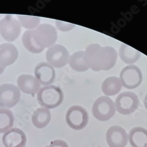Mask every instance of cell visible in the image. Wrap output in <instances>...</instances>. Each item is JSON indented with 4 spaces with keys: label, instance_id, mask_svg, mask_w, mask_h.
Masks as SVG:
<instances>
[{
    "label": "cell",
    "instance_id": "6da1fadb",
    "mask_svg": "<svg viewBox=\"0 0 147 147\" xmlns=\"http://www.w3.org/2000/svg\"><path fill=\"white\" fill-rule=\"evenodd\" d=\"M117 58L116 50L109 46L102 47L98 44H91L85 51V59L89 68L96 72L111 69Z\"/></svg>",
    "mask_w": 147,
    "mask_h": 147
},
{
    "label": "cell",
    "instance_id": "7a4b0ae2",
    "mask_svg": "<svg viewBox=\"0 0 147 147\" xmlns=\"http://www.w3.org/2000/svg\"><path fill=\"white\" fill-rule=\"evenodd\" d=\"M36 99L42 107L54 109L63 103L64 92L56 85H48L40 88L36 94Z\"/></svg>",
    "mask_w": 147,
    "mask_h": 147
},
{
    "label": "cell",
    "instance_id": "3957f363",
    "mask_svg": "<svg viewBox=\"0 0 147 147\" xmlns=\"http://www.w3.org/2000/svg\"><path fill=\"white\" fill-rule=\"evenodd\" d=\"M34 38L37 44L43 48L55 45L58 39L57 29L50 24H41L33 30Z\"/></svg>",
    "mask_w": 147,
    "mask_h": 147
},
{
    "label": "cell",
    "instance_id": "277c9868",
    "mask_svg": "<svg viewBox=\"0 0 147 147\" xmlns=\"http://www.w3.org/2000/svg\"><path fill=\"white\" fill-rule=\"evenodd\" d=\"M116 108L114 101L107 96H101L93 104L92 112L94 117L100 121H107L115 114Z\"/></svg>",
    "mask_w": 147,
    "mask_h": 147
},
{
    "label": "cell",
    "instance_id": "5b68a950",
    "mask_svg": "<svg viewBox=\"0 0 147 147\" xmlns=\"http://www.w3.org/2000/svg\"><path fill=\"white\" fill-rule=\"evenodd\" d=\"M65 120L72 129L79 131L85 128L88 123L89 115L87 110L80 105H73L67 111Z\"/></svg>",
    "mask_w": 147,
    "mask_h": 147
},
{
    "label": "cell",
    "instance_id": "8992f818",
    "mask_svg": "<svg viewBox=\"0 0 147 147\" xmlns=\"http://www.w3.org/2000/svg\"><path fill=\"white\" fill-rule=\"evenodd\" d=\"M140 100L137 95L131 91H125L116 98L115 105L116 111L122 115H129L138 108Z\"/></svg>",
    "mask_w": 147,
    "mask_h": 147
},
{
    "label": "cell",
    "instance_id": "52a82bcc",
    "mask_svg": "<svg viewBox=\"0 0 147 147\" xmlns=\"http://www.w3.org/2000/svg\"><path fill=\"white\" fill-rule=\"evenodd\" d=\"M21 26L18 20L12 15H4L0 21V34L8 42H14L20 36Z\"/></svg>",
    "mask_w": 147,
    "mask_h": 147
},
{
    "label": "cell",
    "instance_id": "ba28073f",
    "mask_svg": "<svg viewBox=\"0 0 147 147\" xmlns=\"http://www.w3.org/2000/svg\"><path fill=\"white\" fill-rule=\"evenodd\" d=\"M119 79L124 88L132 90L137 88L142 83V73L137 65H129L121 70Z\"/></svg>",
    "mask_w": 147,
    "mask_h": 147
},
{
    "label": "cell",
    "instance_id": "9c48e42d",
    "mask_svg": "<svg viewBox=\"0 0 147 147\" xmlns=\"http://www.w3.org/2000/svg\"><path fill=\"white\" fill-rule=\"evenodd\" d=\"M69 57V53L67 49L61 44L53 45L48 48L46 52L47 63L57 68L65 66L68 63Z\"/></svg>",
    "mask_w": 147,
    "mask_h": 147
},
{
    "label": "cell",
    "instance_id": "30bf717a",
    "mask_svg": "<svg viewBox=\"0 0 147 147\" xmlns=\"http://www.w3.org/2000/svg\"><path fill=\"white\" fill-rule=\"evenodd\" d=\"M21 92L16 85L4 84L0 85V107L10 109L20 101Z\"/></svg>",
    "mask_w": 147,
    "mask_h": 147
},
{
    "label": "cell",
    "instance_id": "8fae6325",
    "mask_svg": "<svg viewBox=\"0 0 147 147\" xmlns=\"http://www.w3.org/2000/svg\"><path fill=\"white\" fill-rule=\"evenodd\" d=\"M18 57L17 47L11 43H3L0 45V75L7 67L13 65Z\"/></svg>",
    "mask_w": 147,
    "mask_h": 147
},
{
    "label": "cell",
    "instance_id": "7c38bea8",
    "mask_svg": "<svg viewBox=\"0 0 147 147\" xmlns=\"http://www.w3.org/2000/svg\"><path fill=\"white\" fill-rule=\"evenodd\" d=\"M34 74L41 85L44 87L51 85L54 82L56 76L54 67L45 61L37 64L35 66Z\"/></svg>",
    "mask_w": 147,
    "mask_h": 147
},
{
    "label": "cell",
    "instance_id": "4fadbf2b",
    "mask_svg": "<svg viewBox=\"0 0 147 147\" xmlns=\"http://www.w3.org/2000/svg\"><path fill=\"white\" fill-rule=\"evenodd\" d=\"M106 139L110 147H125L128 143V137L123 128L114 125L108 129Z\"/></svg>",
    "mask_w": 147,
    "mask_h": 147
},
{
    "label": "cell",
    "instance_id": "5bb4252c",
    "mask_svg": "<svg viewBox=\"0 0 147 147\" xmlns=\"http://www.w3.org/2000/svg\"><path fill=\"white\" fill-rule=\"evenodd\" d=\"M17 87L22 92L35 95L37 94L41 88V84L35 77L32 75L22 74L17 81Z\"/></svg>",
    "mask_w": 147,
    "mask_h": 147
},
{
    "label": "cell",
    "instance_id": "9a60e30c",
    "mask_svg": "<svg viewBox=\"0 0 147 147\" xmlns=\"http://www.w3.org/2000/svg\"><path fill=\"white\" fill-rule=\"evenodd\" d=\"M3 143L5 147H25L27 137L21 129L18 128H11L4 134Z\"/></svg>",
    "mask_w": 147,
    "mask_h": 147
},
{
    "label": "cell",
    "instance_id": "2e32d148",
    "mask_svg": "<svg viewBox=\"0 0 147 147\" xmlns=\"http://www.w3.org/2000/svg\"><path fill=\"white\" fill-rule=\"evenodd\" d=\"M128 140L132 147H147V130L141 127L133 128L129 131Z\"/></svg>",
    "mask_w": 147,
    "mask_h": 147
},
{
    "label": "cell",
    "instance_id": "e0dca14e",
    "mask_svg": "<svg viewBox=\"0 0 147 147\" xmlns=\"http://www.w3.org/2000/svg\"><path fill=\"white\" fill-rule=\"evenodd\" d=\"M51 118V115L49 109L41 107L34 111L32 116V122L36 128L41 129L50 123Z\"/></svg>",
    "mask_w": 147,
    "mask_h": 147
},
{
    "label": "cell",
    "instance_id": "ac0fdd59",
    "mask_svg": "<svg viewBox=\"0 0 147 147\" xmlns=\"http://www.w3.org/2000/svg\"><path fill=\"white\" fill-rule=\"evenodd\" d=\"M141 54L140 51L125 44H122L119 48V57L127 64L132 65L137 62L140 59Z\"/></svg>",
    "mask_w": 147,
    "mask_h": 147
},
{
    "label": "cell",
    "instance_id": "d6986e66",
    "mask_svg": "<svg viewBox=\"0 0 147 147\" xmlns=\"http://www.w3.org/2000/svg\"><path fill=\"white\" fill-rule=\"evenodd\" d=\"M68 64L74 71L78 72H84L90 69L85 61L84 51L74 53L69 57Z\"/></svg>",
    "mask_w": 147,
    "mask_h": 147
},
{
    "label": "cell",
    "instance_id": "ffe728a7",
    "mask_svg": "<svg viewBox=\"0 0 147 147\" xmlns=\"http://www.w3.org/2000/svg\"><path fill=\"white\" fill-rule=\"evenodd\" d=\"M122 84L119 78L111 76L107 78L102 82L101 90L106 96H113L117 94L122 88Z\"/></svg>",
    "mask_w": 147,
    "mask_h": 147
},
{
    "label": "cell",
    "instance_id": "44dd1931",
    "mask_svg": "<svg viewBox=\"0 0 147 147\" xmlns=\"http://www.w3.org/2000/svg\"><path fill=\"white\" fill-rule=\"evenodd\" d=\"M14 117L9 109L0 107V134L5 133L14 125Z\"/></svg>",
    "mask_w": 147,
    "mask_h": 147
},
{
    "label": "cell",
    "instance_id": "7402d4cb",
    "mask_svg": "<svg viewBox=\"0 0 147 147\" xmlns=\"http://www.w3.org/2000/svg\"><path fill=\"white\" fill-rule=\"evenodd\" d=\"M22 41L24 47L32 54H39L44 50V48L39 46L34 40L33 30H27L24 32L22 36Z\"/></svg>",
    "mask_w": 147,
    "mask_h": 147
},
{
    "label": "cell",
    "instance_id": "603a6c76",
    "mask_svg": "<svg viewBox=\"0 0 147 147\" xmlns=\"http://www.w3.org/2000/svg\"><path fill=\"white\" fill-rule=\"evenodd\" d=\"M17 20L20 22L21 27L28 30H34L38 27L41 22V18L37 17L17 15Z\"/></svg>",
    "mask_w": 147,
    "mask_h": 147
},
{
    "label": "cell",
    "instance_id": "cb8c5ba5",
    "mask_svg": "<svg viewBox=\"0 0 147 147\" xmlns=\"http://www.w3.org/2000/svg\"><path fill=\"white\" fill-rule=\"evenodd\" d=\"M55 26L58 30L62 32H68L76 27L75 24L60 21H55Z\"/></svg>",
    "mask_w": 147,
    "mask_h": 147
},
{
    "label": "cell",
    "instance_id": "d4e9b609",
    "mask_svg": "<svg viewBox=\"0 0 147 147\" xmlns=\"http://www.w3.org/2000/svg\"><path fill=\"white\" fill-rule=\"evenodd\" d=\"M51 147H69L68 145L64 141L61 140H54L51 142Z\"/></svg>",
    "mask_w": 147,
    "mask_h": 147
},
{
    "label": "cell",
    "instance_id": "484cf974",
    "mask_svg": "<svg viewBox=\"0 0 147 147\" xmlns=\"http://www.w3.org/2000/svg\"><path fill=\"white\" fill-rule=\"evenodd\" d=\"M144 104L145 106V109L147 110V94H146V95L144 97Z\"/></svg>",
    "mask_w": 147,
    "mask_h": 147
},
{
    "label": "cell",
    "instance_id": "4316f807",
    "mask_svg": "<svg viewBox=\"0 0 147 147\" xmlns=\"http://www.w3.org/2000/svg\"><path fill=\"white\" fill-rule=\"evenodd\" d=\"M44 147H51L50 145H48V146H44Z\"/></svg>",
    "mask_w": 147,
    "mask_h": 147
},
{
    "label": "cell",
    "instance_id": "83f0119b",
    "mask_svg": "<svg viewBox=\"0 0 147 147\" xmlns=\"http://www.w3.org/2000/svg\"><path fill=\"white\" fill-rule=\"evenodd\" d=\"M98 147H102V146H98Z\"/></svg>",
    "mask_w": 147,
    "mask_h": 147
}]
</instances>
